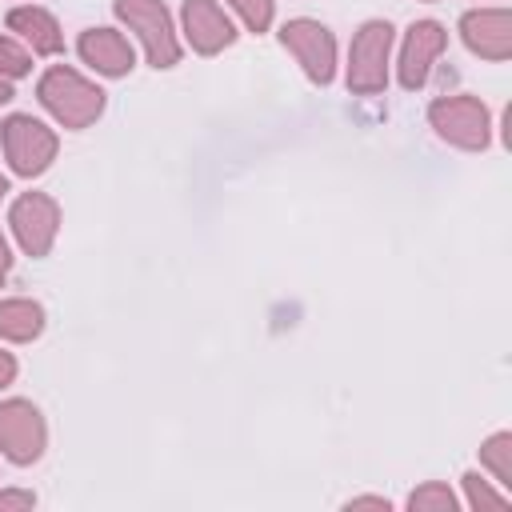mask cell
Returning a JSON list of instances; mask_svg holds the SVG:
<instances>
[{"instance_id": "8fae6325", "label": "cell", "mask_w": 512, "mask_h": 512, "mask_svg": "<svg viewBox=\"0 0 512 512\" xmlns=\"http://www.w3.org/2000/svg\"><path fill=\"white\" fill-rule=\"evenodd\" d=\"M184 32H188L192 48L204 52V56H212V52H220L236 40L232 20L216 8V0H188L184 4Z\"/></svg>"}, {"instance_id": "7402d4cb", "label": "cell", "mask_w": 512, "mask_h": 512, "mask_svg": "<svg viewBox=\"0 0 512 512\" xmlns=\"http://www.w3.org/2000/svg\"><path fill=\"white\" fill-rule=\"evenodd\" d=\"M348 508H388V500H380V496H360V500H352Z\"/></svg>"}, {"instance_id": "44dd1931", "label": "cell", "mask_w": 512, "mask_h": 512, "mask_svg": "<svg viewBox=\"0 0 512 512\" xmlns=\"http://www.w3.org/2000/svg\"><path fill=\"white\" fill-rule=\"evenodd\" d=\"M12 376H16V360H12L8 352H0V388L12 384Z\"/></svg>"}, {"instance_id": "d6986e66", "label": "cell", "mask_w": 512, "mask_h": 512, "mask_svg": "<svg viewBox=\"0 0 512 512\" xmlns=\"http://www.w3.org/2000/svg\"><path fill=\"white\" fill-rule=\"evenodd\" d=\"M464 492H468V504L472 508H504L508 500L500 496V492H492L480 476H464Z\"/></svg>"}, {"instance_id": "3957f363", "label": "cell", "mask_w": 512, "mask_h": 512, "mask_svg": "<svg viewBox=\"0 0 512 512\" xmlns=\"http://www.w3.org/2000/svg\"><path fill=\"white\" fill-rule=\"evenodd\" d=\"M116 16L144 40V52L156 68H172L180 60V44L160 0H116Z\"/></svg>"}, {"instance_id": "2e32d148", "label": "cell", "mask_w": 512, "mask_h": 512, "mask_svg": "<svg viewBox=\"0 0 512 512\" xmlns=\"http://www.w3.org/2000/svg\"><path fill=\"white\" fill-rule=\"evenodd\" d=\"M408 504H412L416 512H452V508H456V496H452L444 484H424V488H416V492L408 496Z\"/></svg>"}, {"instance_id": "d4e9b609", "label": "cell", "mask_w": 512, "mask_h": 512, "mask_svg": "<svg viewBox=\"0 0 512 512\" xmlns=\"http://www.w3.org/2000/svg\"><path fill=\"white\" fill-rule=\"evenodd\" d=\"M4 192H8V180H4V176H0V196H4Z\"/></svg>"}, {"instance_id": "ba28073f", "label": "cell", "mask_w": 512, "mask_h": 512, "mask_svg": "<svg viewBox=\"0 0 512 512\" xmlns=\"http://www.w3.org/2000/svg\"><path fill=\"white\" fill-rule=\"evenodd\" d=\"M56 228H60V208L52 196L28 192L12 204V232L28 256H44L56 240Z\"/></svg>"}, {"instance_id": "30bf717a", "label": "cell", "mask_w": 512, "mask_h": 512, "mask_svg": "<svg viewBox=\"0 0 512 512\" xmlns=\"http://www.w3.org/2000/svg\"><path fill=\"white\" fill-rule=\"evenodd\" d=\"M464 44L488 60H504L512 52V16L508 8H480L460 20Z\"/></svg>"}, {"instance_id": "9a60e30c", "label": "cell", "mask_w": 512, "mask_h": 512, "mask_svg": "<svg viewBox=\"0 0 512 512\" xmlns=\"http://www.w3.org/2000/svg\"><path fill=\"white\" fill-rule=\"evenodd\" d=\"M480 460L496 472L500 484H512V436H508V432H496V436L480 448Z\"/></svg>"}, {"instance_id": "4fadbf2b", "label": "cell", "mask_w": 512, "mask_h": 512, "mask_svg": "<svg viewBox=\"0 0 512 512\" xmlns=\"http://www.w3.org/2000/svg\"><path fill=\"white\" fill-rule=\"evenodd\" d=\"M8 28L20 32V36L32 44V52L56 56V52L64 48V36H60L56 20H52L44 8H12V12H8Z\"/></svg>"}, {"instance_id": "277c9868", "label": "cell", "mask_w": 512, "mask_h": 512, "mask_svg": "<svg viewBox=\"0 0 512 512\" xmlns=\"http://www.w3.org/2000/svg\"><path fill=\"white\" fill-rule=\"evenodd\" d=\"M428 120L456 148H484L488 144V108L476 96H444L428 108Z\"/></svg>"}, {"instance_id": "52a82bcc", "label": "cell", "mask_w": 512, "mask_h": 512, "mask_svg": "<svg viewBox=\"0 0 512 512\" xmlns=\"http://www.w3.org/2000/svg\"><path fill=\"white\" fill-rule=\"evenodd\" d=\"M0 448L16 464H32L44 452V416L28 400L0 404Z\"/></svg>"}, {"instance_id": "8992f818", "label": "cell", "mask_w": 512, "mask_h": 512, "mask_svg": "<svg viewBox=\"0 0 512 512\" xmlns=\"http://www.w3.org/2000/svg\"><path fill=\"white\" fill-rule=\"evenodd\" d=\"M280 40L304 64V72L316 84L332 80V72H336V40H332V32L324 24H316V20H288L280 28Z\"/></svg>"}, {"instance_id": "603a6c76", "label": "cell", "mask_w": 512, "mask_h": 512, "mask_svg": "<svg viewBox=\"0 0 512 512\" xmlns=\"http://www.w3.org/2000/svg\"><path fill=\"white\" fill-rule=\"evenodd\" d=\"M8 268H12V256H8V244H4V236H0V284H4Z\"/></svg>"}, {"instance_id": "7c38bea8", "label": "cell", "mask_w": 512, "mask_h": 512, "mask_svg": "<svg viewBox=\"0 0 512 512\" xmlns=\"http://www.w3.org/2000/svg\"><path fill=\"white\" fill-rule=\"evenodd\" d=\"M80 56H84L96 72H104V76H124V72L132 68V48H128V40H124L120 32H112V28H88V32L80 36Z\"/></svg>"}, {"instance_id": "ac0fdd59", "label": "cell", "mask_w": 512, "mask_h": 512, "mask_svg": "<svg viewBox=\"0 0 512 512\" xmlns=\"http://www.w3.org/2000/svg\"><path fill=\"white\" fill-rule=\"evenodd\" d=\"M28 68H32L28 52H24V48H16L12 40H4V36H0V76H8V80H12V76H24Z\"/></svg>"}, {"instance_id": "7a4b0ae2", "label": "cell", "mask_w": 512, "mask_h": 512, "mask_svg": "<svg viewBox=\"0 0 512 512\" xmlns=\"http://www.w3.org/2000/svg\"><path fill=\"white\" fill-rule=\"evenodd\" d=\"M388 48H392V24L388 20H368L348 56V88L360 96H376L388 80Z\"/></svg>"}, {"instance_id": "9c48e42d", "label": "cell", "mask_w": 512, "mask_h": 512, "mask_svg": "<svg viewBox=\"0 0 512 512\" xmlns=\"http://www.w3.org/2000/svg\"><path fill=\"white\" fill-rule=\"evenodd\" d=\"M444 44H448V36H444V28L436 20L412 24L408 36H404V52H400V84L404 88H420L428 80L432 64H436V56L444 52Z\"/></svg>"}, {"instance_id": "5b68a950", "label": "cell", "mask_w": 512, "mask_h": 512, "mask_svg": "<svg viewBox=\"0 0 512 512\" xmlns=\"http://www.w3.org/2000/svg\"><path fill=\"white\" fill-rule=\"evenodd\" d=\"M4 152L20 176H40L56 156V136L32 116H8L4 120Z\"/></svg>"}, {"instance_id": "ffe728a7", "label": "cell", "mask_w": 512, "mask_h": 512, "mask_svg": "<svg viewBox=\"0 0 512 512\" xmlns=\"http://www.w3.org/2000/svg\"><path fill=\"white\" fill-rule=\"evenodd\" d=\"M8 508H32V492H0V512Z\"/></svg>"}, {"instance_id": "6da1fadb", "label": "cell", "mask_w": 512, "mask_h": 512, "mask_svg": "<svg viewBox=\"0 0 512 512\" xmlns=\"http://www.w3.org/2000/svg\"><path fill=\"white\" fill-rule=\"evenodd\" d=\"M40 100L64 128H84L104 112V92L72 68H48L40 80Z\"/></svg>"}, {"instance_id": "e0dca14e", "label": "cell", "mask_w": 512, "mask_h": 512, "mask_svg": "<svg viewBox=\"0 0 512 512\" xmlns=\"http://www.w3.org/2000/svg\"><path fill=\"white\" fill-rule=\"evenodd\" d=\"M240 16H244V24L252 28V32H264L268 24H272V0H228Z\"/></svg>"}, {"instance_id": "cb8c5ba5", "label": "cell", "mask_w": 512, "mask_h": 512, "mask_svg": "<svg viewBox=\"0 0 512 512\" xmlns=\"http://www.w3.org/2000/svg\"><path fill=\"white\" fill-rule=\"evenodd\" d=\"M4 100H12V80H8V76H0V104H4Z\"/></svg>"}, {"instance_id": "5bb4252c", "label": "cell", "mask_w": 512, "mask_h": 512, "mask_svg": "<svg viewBox=\"0 0 512 512\" xmlns=\"http://www.w3.org/2000/svg\"><path fill=\"white\" fill-rule=\"evenodd\" d=\"M44 328V308L36 300H4L0 304V336L4 340H32Z\"/></svg>"}]
</instances>
